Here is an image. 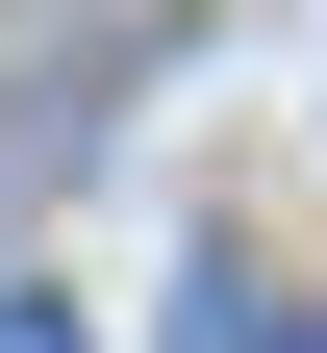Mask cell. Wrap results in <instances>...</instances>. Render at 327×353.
<instances>
[{
  "mask_svg": "<svg viewBox=\"0 0 327 353\" xmlns=\"http://www.w3.org/2000/svg\"><path fill=\"white\" fill-rule=\"evenodd\" d=\"M0 353H76V303H0Z\"/></svg>",
  "mask_w": 327,
  "mask_h": 353,
  "instance_id": "6da1fadb",
  "label": "cell"
}]
</instances>
